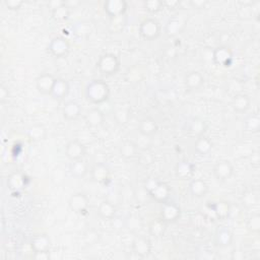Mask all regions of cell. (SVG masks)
I'll list each match as a JSON object with an SVG mask.
<instances>
[{
	"label": "cell",
	"instance_id": "obj_1",
	"mask_svg": "<svg viewBox=\"0 0 260 260\" xmlns=\"http://www.w3.org/2000/svg\"><path fill=\"white\" fill-rule=\"evenodd\" d=\"M110 93L108 83L102 79L92 80L85 88L86 99L95 105L105 103L110 97Z\"/></svg>",
	"mask_w": 260,
	"mask_h": 260
},
{
	"label": "cell",
	"instance_id": "obj_2",
	"mask_svg": "<svg viewBox=\"0 0 260 260\" xmlns=\"http://www.w3.org/2000/svg\"><path fill=\"white\" fill-rule=\"evenodd\" d=\"M146 188L152 198L160 204H165L168 201L171 193L170 187L164 183L158 182L155 179H151L146 184Z\"/></svg>",
	"mask_w": 260,
	"mask_h": 260
},
{
	"label": "cell",
	"instance_id": "obj_3",
	"mask_svg": "<svg viewBox=\"0 0 260 260\" xmlns=\"http://www.w3.org/2000/svg\"><path fill=\"white\" fill-rule=\"evenodd\" d=\"M97 68L101 74L105 76H113L120 68V61L118 57L113 53H106L99 58L97 62Z\"/></svg>",
	"mask_w": 260,
	"mask_h": 260
},
{
	"label": "cell",
	"instance_id": "obj_4",
	"mask_svg": "<svg viewBox=\"0 0 260 260\" xmlns=\"http://www.w3.org/2000/svg\"><path fill=\"white\" fill-rule=\"evenodd\" d=\"M161 24L155 19H146L140 23L139 35L147 41H154L161 36Z\"/></svg>",
	"mask_w": 260,
	"mask_h": 260
},
{
	"label": "cell",
	"instance_id": "obj_5",
	"mask_svg": "<svg viewBox=\"0 0 260 260\" xmlns=\"http://www.w3.org/2000/svg\"><path fill=\"white\" fill-rule=\"evenodd\" d=\"M48 50L55 58H64L69 53L70 45L63 37H55L48 45Z\"/></svg>",
	"mask_w": 260,
	"mask_h": 260
},
{
	"label": "cell",
	"instance_id": "obj_6",
	"mask_svg": "<svg viewBox=\"0 0 260 260\" xmlns=\"http://www.w3.org/2000/svg\"><path fill=\"white\" fill-rule=\"evenodd\" d=\"M212 60L216 65L223 67H230L233 64L234 55L232 50L227 46H220L214 49L212 53Z\"/></svg>",
	"mask_w": 260,
	"mask_h": 260
},
{
	"label": "cell",
	"instance_id": "obj_7",
	"mask_svg": "<svg viewBox=\"0 0 260 260\" xmlns=\"http://www.w3.org/2000/svg\"><path fill=\"white\" fill-rule=\"evenodd\" d=\"M86 154V149L84 144L79 140H70L65 147V156L71 162L82 160Z\"/></svg>",
	"mask_w": 260,
	"mask_h": 260
},
{
	"label": "cell",
	"instance_id": "obj_8",
	"mask_svg": "<svg viewBox=\"0 0 260 260\" xmlns=\"http://www.w3.org/2000/svg\"><path fill=\"white\" fill-rule=\"evenodd\" d=\"M89 206H90L89 197L81 192L72 194L68 200L69 208L76 213L85 212L88 210Z\"/></svg>",
	"mask_w": 260,
	"mask_h": 260
},
{
	"label": "cell",
	"instance_id": "obj_9",
	"mask_svg": "<svg viewBox=\"0 0 260 260\" xmlns=\"http://www.w3.org/2000/svg\"><path fill=\"white\" fill-rule=\"evenodd\" d=\"M51 8L52 18L56 22H65L70 17V6L64 1H51L48 4Z\"/></svg>",
	"mask_w": 260,
	"mask_h": 260
},
{
	"label": "cell",
	"instance_id": "obj_10",
	"mask_svg": "<svg viewBox=\"0 0 260 260\" xmlns=\"http://www.w3.org/2000/svg\"><path fill=\"white\" fill-rule=\"evenodd\" d=\"M104 10L111 19H118L124 16L127 3L124 0H109L104 3Z\"/></svg>",
	"mask_w": 260,
	"mask_h": 260
},
{
	"label": "cell",
	"instance_id": "obj_11",
	"mask_svg": "<svg viewBox=\"0 0 260 260\" xmlns=\"http://www.w3.org/2000/svg\"><path fill=\"white\" fill-rule=\"evenodd\" d=\"M214 177L220 181H226L234 174V167L227 160H221L216 162L212 169Z\"/></svg>",
	"mask_w": 260,
	"mask_h": 260
},
{
	"label": "cell",
	"instance_id": "obj_12",
	"mask_svg": "<svg viewBox=\"0 0 260 260\" xmlns=\"http://www.w3.org/2000/svg\"><path fill=\"white\" fill-rule=\"evenodd\" d=\"M181 215V209L176 204L172 202H165L161 210V218L166 224L175 223L179 220Z\"/></svg>",
	"mask_w": 260,
	"mask_h": 260
},
{
	"label": "cell",
	"instance_id": "obj_13",
	"mask_svg": "<svg viewBox=\"0 0 260 260\" xmlns=\"http://www.w3.org/2000/svg\"><path fill=\"white\" fill-rule=\"evenodd\" d=\"M56 78L51 74H43L36 79V88L42 95H51Z\"/></svg>",
	"mask_w": 260,
	"mask_h": 260
},
{
	"label": "cell",
	"instance_id": "obj_14",
	"mask_svg": "<svg viewBox=\"0 0 260 260\" xmlns=\"http://www.w3.org/2000/svg\"><path fill=\"white\" fill-rule=\"evenodd\" d=\"M205 83V78L199 71H190L184 78V84L187 91H197Z\"/></svg>",
	"mask_w": 260,
	"mask_h": 260
},
{
	"label": "cell",
	"instance_id": "obj_15",
	"mask_svg": "<svg viewBox=\"0 0 260 260\" xmlns=\"http://www.w3.org/2000/svg\"><path fill=\"white\" fill-rule=\"evenodd\" d=\"M31 247L35 253H49L51 240L46 234L35 235L31 241Z\"/></svg>",
	"mask_w": 260,
	"mask_h": 260
},
{
	"label": "cell",
	"instance_id": "obj_16",
	"mask_svg": "<svg viewBox=\"0 0 260 260\" xmlns=\"http://www.w3.org/2000/svg\"><path fill=\"white\" fill-rule=\"evenodd\" d=\"M70 86L67 80L63 78H56L50 96L56 101H62L68 96Z\"/></svg>",
	"mask_w": 260,
	"mask_h": 260
},
{
	"label": "cell",
	"instance_id": "obj_17",
	"mask_svg": "<svg viewBox=\"0 0 260 260\" xmlns=\"http://www.w3.org/2000/svg\"><path fill=\"white\" fill-rule=\"evenodd\" d=\"M251 106V100L250 97L244 93L237 94L233 96L232 99V108L235 112L243 114L246 113Z\"/></svg>",
	"mask_w": 260,
	"mask_h": 260
},
{
	"label": "cell",
	"instance_id": "obj_18",
	"mask_svg": "<svg viewBox=\"0 0 260 260\" xmlns=\"http://www.w3.org/2000/svg\"><path fill=\"white\" fill-rule=\"evenodd\" d=\"M90 172L92 179L95 182L105 183L107 180L110 179V170L103 163H97L96 165H94Z\"/></svg>",
	"mask_w": 260,
	"mask_h": 260
},
{
	"label": "cell",
	"instance_id": "obj_19",
	"mask_svg": "<svg viewBox=\"0 0 260 260\" xmlns=\"http://www.w3.org/2000/svg\"><path fill=\"white\" fill-rule=\"evenodd\" d=\"M157 124L152 117H144L139 121L138 131L143 136H153L157 131Z\"/></svg>",
	"mask_w": 260,
	"mask_h": 260
},
{
	"label": "cell",
	"instance_id": "obj_20",
	"mask_svg": "<svg viewBox=\"0 0 260 260\" xmlns=\"http://www.w3.org/2000/svg\"><path fill=\"white\" fill-rule=\"evenodd\" d=\"M81 111L82 109L80 105L77 103L76 101H68L62 109V114L67 120H77L80 116Z\"/></svg>",
	"mask_w": 260,
	"mask_h": 260
},
{
	"label": "cell",
	"instance_id": "obj_21",
	"mask_svg": "<svg viewBox=\"0 0 260 260\" xmlns=\"http://www.w3.org/2000/svg\"><path fill=\"white\" fill-rule=\"evenodd\" d=\"M97 211L101 219L109 221L112 220L115 214H116V207H115L109 200H103L100 202Z\"/></svg>",
	"mask_w": 260,
	"mask_h": 260
},
{
	"label": "cell",
	"instance_id": "obj_22",
	"mask_svg": "<svg viewBox=\"0 0 260 260\" xmlns=\"http://www.w3.org/2000/svg\"><path fill=\"white\" fill-rule=\"evenodd\" d=\"M189 191L196 198L205 197L208 192V185L202 179H193L189 183Z\"/></svg>",
	"mask_w": 260,
	"mask_h": 260
},
{
	"label": "cell",
	"instance_id": "obj_23",
	"mask_svg": "<svg viewBox=\"0 0 260 260\" xmlns=\"http://www.w3.org/2000/svg\"><path fill=\"white\" fill-rule=\"evenodd\" d=\"M69 171H70V174L72 177L80 179L88 175L90 169H89L88 164H86L82 158V160L71 162L69 166Z\"/></svg>",
	"mask_w": 260,
	"mask_h": 260
},
{
	"label": "cell",
	"instance_id": "obj_24",
	"mask_svg": "<svg viewBox=\"0 0 260 260\" xmlns=\"http://www.w3.org/2000/svg\"><path fill=\"white\" fill-rule=\"evenodd\" d=\"M105 115L98 108L91 109L85 115V122L91 127H99L104 123Z\"/></svg>",
	"mask_w": 260,
	"mask_h": 260
},
{
	"label": "cell",
	"instance_id": "obj_25",
	"mask_svg": "<svg viewBox=\"0 0 260 260\" xmlns=\"http://www.w3.org/2000/svg\"><path fill=\"white\" fill-rule=\"evenodd\" d=\"M132 249H133L134 253H136L137 255H139L141 257H144V256H148L150 254L151 249H152V245H151V242L149 239L139 237L133 241Z\"/></svg>",
	"mask_w": 260,
	"mask_h": 260
},
{
	"label": "cell",
	"instance_id": "obj_26",
	"mask_svg": "<svg viewBox=\"0 0 260 260\" xmlns=\"http://www.w3.org/2000/svg\"><path fill=\"white\" fill-rule=\"evenodd\" d=\"M193 173H194V166L187 161L179 162L175 167L176 177L179 178L180 180L189 179L193 175Z\"/></svg>",
	"mask_w": 260,
	"mask_h": 260
},
{
	"label": "cell",
	"instance_id": "obj_27",
	"mask_svg": "<svg viewBox=\"0 0 260 260\" xmlns=\"http://www.w3.org/2000/svg\"><path fill=\"white\" fill-rule=\"evenodd\" d=\"M215 242L220 247H228L233 242V234L230 230L222 228L216 231Z\"/></svg>",
	"mask_w": 260,
	"mask_h": 260
},
{
	"label": "cell",
	"instance_id": "obj_28",
	"mask_svg": "<svg viewBox=\"0 0 260 260\" xmlns=\"http://www.w3.org/2000/svg\"><path fill=\"white\" fill-rule=\"evenodd\" d=\"M194 150L201 156H208L212 151V142L204 135H199L194 143Z\"/></svg>",
	"mask_w": 260,
	"mask_h": 260
},
{
	"label": "cell",
	"instance_id": "obj_29",
	"mask_svg": "<svg viewBox=\"0 0 260 260\" xmlns=\"http://www.w3.org/2000/svg\"><path fill=\"white\" fill-rule=\"evenodd\" d=\"M26 179H27L26 176L22 174V173H13V174L8 178L7 185L11 190L19 191L26 186Z\"/></svg>",
	"mask_w": 260,
	"mask_h": 260
},
{
	"label": "cell",
	"instance_id": "obj_30",
	"mask_svg": "<svg viewBox=\"0 0 260 260\" xmlns=\"http://www.w3.org/2000/svg\"><path fill=\"white\" fill-rule=\"evenodd\" d=\"M185 22L181 19H172L168 22L166 26V33L169 36H175L182 31Z\"/></svg>",
	"mask_w": 260,
	"mask_h": 260
},
{
	"label": "cell",
	"instance_id": "obj_31",
	"mask_svg": "<svg viewBox=\"0 0 260 260\" xmlns=\"http://www.w3.org/2000/svg\"><path fill=\"white\" fill-rule=\"evenodd\" d=\"M245 129L249 132L256 133L260 129V117L257 113H253L245 120Z\"/></svg>",
	"mask_w": 260,
	"mask_h": 260
},
{
	"label": "cell",
	"instance_id": "obj_32",
	"mask_svg": "<svg viewBox=\"0 0 260 260\" xmlns=\"http://www.w3.org/2000/svg\"><path fill=\"white\" fill-rule=\"evenodd\" d=\"M166 223L163 221L162 218L157 219L156 221H153L150 225L149 231L150 234L154 237H161L164 235L165 230H166Z\"/></svg>",
	"mask_w": 260,
	"mask_h": 260
},
{
	"label": "cell",
	"instance_id": "obj_33",
	"mask_svg": "<svg viewBox=\"0 0 260 260\" xmlns=\"http://www.w3.org/2000/svg\"><path fill=\"white\" fill-rule=\"evenodd\" d=\"M120 153L122 156L126 158H131L136 156L137 154V148L132 141H124L120 148Z\"/></svg>",
	"mask_w": 260,
	"mask_h": 260
},
{
	"label": "cell",
	"instance_id": "obj_34",
	"mask_svg": "<svg viewBox=\"0 0 260 260\" xmlns=\"http://www.w3.org/2000/svg\"><path fill=\"white\" fill-rule=\"evenodd\" d=\"M27 135L32 140H35V141L42 140V139H44L46 136V129L41 125H34L33 127L28 129Z\"/></svg>",
	"mask_w": 260,
	"mask_h": 260
},
{
	"label": "cell",
	"instance_id": "obj_35",
	"mask_svg": "<svg viewBox=\"0 0 260 260\" xmlns=\"http://www.w3.org/2000/svg\"><path fill=\"white\" fill-rule=\"evenodd\" d=\"M212 210L220 219H225L230 214L231 208L227 202H218V204H214V208Z\"/></svg>",
	"mask_w": 260,
	"mask_h": 260
},
{
	"label": "cell",
	"instance_id": "obj_36",
	"mask_svg": "<svg viewBox=\"0 0 260 260\" xmlns=\"http://www.w3.org/2000/svg\"><path fill=\"white\" fill-rule=\"evenodd\" d=\"M143 6L149 12L156 13L164 8V3L160 0H149V1L143 2Z\"/></svg>",
	"mask_w": 260,
	"mask_h": 260
},
{
	"label": "cell",
	"instance_id": "obj_37",
	"mask_svg": "<svg viewBox=\"0 0 260 260\" xmlns=\"http://www.w3.org/2000/svg\"><path fill=\"white\" fill-rule=\"evenodd\" d=\"M247 227L252 233L260 232V215L258 213H254L250 216L247 223Z\"/></svg>",
	"mask_w": 260,
	"mask_h": 260
},
{
	"label": "cell",
	"instance_id": "obj_38",
	"mask_svg": "<svg viewBox=\"0 0 260 260\" xmlns=\"http://www.w3.org/2000/svg\"><path fill=\"white\" fill-rule=\"evenodd\" d=\"M23 4H24L23 1H16V0H9V1H5V5L11 10L20 9Z\"/></svg>",
	"mask_w": 260,
	"mask_h": 260
},
{
	"label": "cell",
	"instance_id": "obj_39",
	"mask_svg": "<svg viewBox=\"0 0 260 260\" xmlns=\"http://www.w3.org/2000/svg\"><path fill=\"white\" fill-rule=\"evenodd\" d=\"M0 97H1L2 103L8 98V90L6 88H4V85H1V88H0Z\"/></svg>",
	"mask_w": 260,
	"mask_h": 260
},
{
	"label": "cell",
	"instance_id": "obj_40",
	"mask_svg": "<svg viewBox=\"0 0 260 260\" xmlns=\"http://www.w3.org/2000/svg\"><path fill=\"white\" fill-rule=\"evenodd\" d=\"M163 3H164V7L166 6L169 9H174V8H176L180 4L178 1H171V2H169V1H163Z\"/></svg>",
	"mask_w": 260,
	"mask_h": 260
},
{
	"label": "cell",
	"instance_id": "obj_41",
	"mask_svg": "<svg viewBox=\"0 0 260 260\" xmlns=\"http://www.w3.org/2000/svg\"><path fill=\"white\" fill-rule=\"evenodd\" d=\"M190 5L193 7V8H202V7H205V5L207 4L206 1H191L189 2Z\"/></svg>",
	"mask_w": 260,
	"mask_h": 260
}]
</instances>
